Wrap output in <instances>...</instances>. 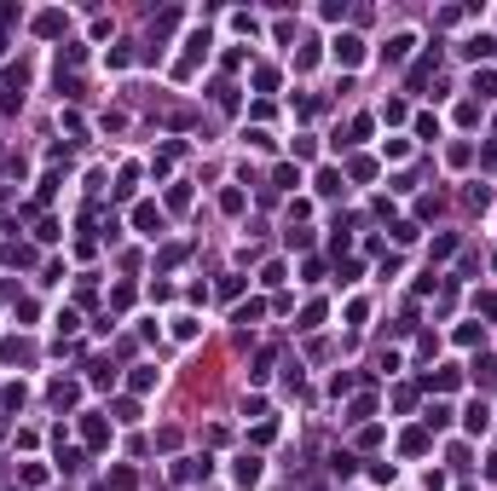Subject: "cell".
Segmentation results:
<instances>
[{
	"label": "cell",
	"mask_w": 497,
	"mask_h": 491,
	"mask_svg": "<svg viewBox=\"0 0 497 491\" xmlns=\"http://www.w3.org/2000/svg\"><path fill=\"white\" fill-rule=\"evenodd\" d=\"M82 439L87 445H110V422L104 416H82Z\"/></svg>",
	"instance_id": "2"
},
{
	"label": "cell",
	"mask_w": 497,
	"mask_h": 491,
	"mask_svg": "<svg viewBox=\"0 0 497 491\" xmlns=\"http://www.w3.org/2000/svg\"><path fill=\"white\" fill-rule=\"evenodd\" d=\"M318 324H324V306H318V301H312V306H307V313H301V330H318Z\"/></svg>",
	"instance_id": "13"
},
{
	"label": "cell",
	"mask_w": 497,
	"mask_h": 491,
	"mask_svg": "<svg viewBox=\"0 0 497 491\" xmlns=\"http://www.w3.org/2000/svg\"><path fill=\"white\" fill-rule=\"evenodd\" d=\"M261 480V463H254V456H237V485H254Z\"/></svg>",
	"instance_id": "7"
},
{
	"label": "cell",
	"mask_w": 497,
	"mask_h": 491,
	"mask_svg": "<svg viewBox=\"0 0 497 491\" xmlns=\"http://www.w3.org/2000/svg\"><path fill=\"white\" fill-rule=\"evenodd\" d=\"M0 53H6V35H0Z\"/></svg>",
	"instance_id": "15"
},
{
	"label": "cell",
	"mask_w": 497,
	"mask_h": 491,
	"mask_svg": "<svg viewBox=\"0 0 497 491\" xmlns=\"http://www.w3.org/2000/svg\"><path fill=\"white\" fill-rule=\"evenodd\" d=\"M405 451H411V456H422V451H428V434H422V428H411V434H405Z\"/></svg>",
	"instance_id": "12"
},
{
	"label": "cell",
	"mask_w": 497,
	"mask_h": 491,
	"mask_svg": "<svg viewBox=\"0 0 497 491\" xmlns=\"http://www.w3.org/2000/svg\"><path fill=\"white\" fill-rule=\"evenodd\" d=\"M497 53V41L491 35H474V41H462V58H491Z\"/></svg>",
	"instance_id": "4"
},
{
	"label": "cell",
	"mask_w": 497,
	"mask_h": 491,
	"mask_svg": "<svg viewBox=\"0 0 497 491\" xmlns=\"http://www.w3.org/2000/svg\"><path fill=\"white\" fill-rule=\"evenodd\" d=\"M486 313H491V318H497V295H486Z\"/></svg>",
	"instance_id": "14"
},
{
	"label": "cell",
	"mask_w": 497,
	"mask_h": 491,
	"mask_svg": "<svg viewBox=\"0 0 497 491\" xmlns=\"http://www.w3.org/2000/svg\"><path fill=\"white\" fill-rule=\"evenodd\" d=\"M35 29H41V35H58V29H64V12H41Z\"/></svg>",
	"instance_id": "10"
},
{
	"label": "cell",
	"mask_w": 497,
	"mask_h": 491,
	"mask_svg": "<svg viewBox=\"0 0 497 491\" xmlns=\"http://www.w3.org/2000/svg\"><path fill=\"white\" fill-rule=\"evenodd\" d=\"M318 191H324V196H335V191H341V174H335V168H324V174H318Z\"/></svg>",
	"instance_id": "11"
},
{
	"label": "cell",
	"mask_w": 497,
	"mask_h": 491,
	"mask_svg": "<svg viewBox=\"0 0 497 491\" xmlns=\"http://www.w3.org/2000/svg\"><path fill=\"white\" fill-rule=\"evenodd\" d=\"M99 491H110V485H99Z\"/></svg>",
	"instance_id": "16"
},
{
	"label": "cell",
	"mask_w": 497,
	"mask_h": 491,
	"mask_svg": "<svg viewBox=\"0 0 497 491\" xmlns=\"http://www.w3.org/2000/svg\"><path fill=\"white\" fill-rule=\"evenodd\" d=\"M462 416H469V434H486V422H491V411H486V399H480V405H469V411H462Z\"/></svg>",
	"instance_id": "6"
},
{
	"label": "cell",
	"mask_w": 497,
	"mask_h": 491,
	"mask_svg": "<svg viewBox=\"0 0 497 491\" xmlns=\"http://www.w3.org/2000/svg\"><path fill=\"white\" fill-rule=\"evenodd\" d=\"M359 58H364V41H359V35H341V41H335V64H347V70H353Z\"/></svg>",
	"instance_id": "1"
},
{
	"label": "cell",
	"mask_w": 497,
	"mask_h": 491,
	"mask_svg": "<svg viewBox=\"0 0 497 491\" xmlns=\"http://www.w3.org/2000/svg\"><path fill=\"white\" fill-rule=\"evenodd\" d=\"M474 93H480V98H497V70H480V75H474Z\"/></svg>",
	"instance_id": "9"
},
{
	"label": "cell",
	"mask_w": 497,
	"mask_h": 491,
	"mask_svg": "<svg viewBox=\"0 0 497 491\" xmlns=\"http://www.w3.org/2000/svg\"><path fill=\"white\" fill-rule=\"evenodd\" d=\"M133 225H139L145 237H156V232H162V208H156V203H145V208L133 214Z\"/></svg>",
	"instance_id": "3"
},
{
	"label": "cell",
	"mask_w": 497,
	"mask_h": 491,
	"mask_svg": "<svg viewBox=\"0 0 497 491\" xmlns=\"http://www.w3.org/2000/svg\"><path fill=\"white\" fill-rule=\"evenodd\" d=\"M197 474H208V463H197V456H180V463H174V480H197Z\"/></svg>",
	"instance_id": "5"
},
{
	"label": "cell",
	"mask_w": 497,
	"mask_h": 491,
	"mask_svg": "<svg viewBox=\"0 0 497 491\" xmlns=\"http://www.w3.org/2000/svg\"><path fill=\"white\" fill-rule=\"evenodd\" d=\"M411 46H416V35H393V41H388V58H393V64H405Z\"/></svg>",
	"instance_id": "8"
}]
</instances>
